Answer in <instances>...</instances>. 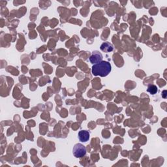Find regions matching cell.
I'll return each mask as SVG.
<instances>
[{
    "instance_id": "obj_1",
    "label": "cell",
    "mask_w": 167,
    "mask_h": 167,
    "mask_svg": "<svg viewBox=\"0 0 167 167\" xmlns=\"http://www.w3.org/2000/svg\"><path fill=\"white\" fill-rule=\"evenodd\" d=\"M111 69L112 67L109 62L102 61L93 65L92 73L94 76H100L104 77L111 72Z\"/></svg>"
},
{
    "instance_id": "obj_2",
    "label": "cell",
    "mask_w": 167,
    "mask_h": 167,
    "mask_svg": "<svg viewBox=\"0 0 167 167\" xmlns=\"http://www.w3.org/2000/svg\"><path fill=\"white\" fill-rule=\"evenodd\" d=\"M73 155L76 158H81L86 154V148L82 144H76L73 150Z\"/></svg>"
},
{
    "instance_id": "obj_3",
    "label": "cell",
    "mask_w": 167,
    "mask_h": 167,
    "mask_svg": "<svg viewBox=\"0 0 167 167\" xmlns=\"http://www.w3.org/2000/svg\"><path fill=\"white\" fill-rule=\"evenodd\" d=\"M103 60V55L98 51H93L92 55L89 58V61L93 64H96L97 63H99Z\"/></svg>"
},
{
    "instance_id": "obj_4",
    "label": "cell",
    "mask_w": 167,
    "mask_h": 167,
    "mask_svg": "<svg viewBox=\"0 0 167 167\" xmlns=\"http://www.w3.org/2000/svg\"><path fill=\"white\" fill-rule=\"evenodd\" d=\"M79 138L80 141L86 142L89 139V133L86 130H82L79 133Z\"/></svg>"
},
{
    "instance_id": "obj_5",
    "label": "cell",
    "mask_w": 167,
    "mask_h": 167,
    "mask_svg": "<svg viewBox=\"0 0 167 167\" xmlns=\"http://www.w3.org/2000/svg\"><path fill=\"white\" fill-rule=\"evenodd\" d=\"M113 49H114V47L112 45L108 43V42H105V43H103L101 46V50L106 53L112 52Z\"/></svg>"
},
{
    "instance_id": "obj_6",
    "label": "cell",
    "mask_w": 167,
    "mask_h": 167,
    "mask_svg": "<svg viewBox=\"0 0 167 167\" xmlns=\"http://www.w3.org/2000/svg\"><path fill=\"white\" fill-rule=\"evenodd\" d=\"M147 91L150 93H151V95H155L158 92V89H157V88L156 86H155V85H150L148 87Z\"/></svg>"
}]
</instances>
